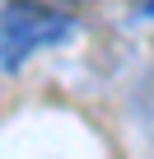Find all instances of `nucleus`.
<instances>
[{"mask_svg": "<svg viewBox=\"0 0 154 159\" xmlns=\"http://www.w3.org/2000/svg\"><path fill=\"white\" fill-rule=\"evenodd\" d=\"M75 38V19L37 0H0V70L14 75L33 52Z\"/></svg>", "mask_w": 154, "mask_h": 159, "instance_id": "1", "label": "nucleus"}, {"mask_svg": "<svg viewBox=\"0 0 154 159\" xmlns=\"http://www.w3.org/2000/svg\"><path fill=\"white\" fill-rule=\"evenodd\" d=\"M131 117H135V131H140V140H145V154L154 159V75H145V84L135 89Z\"/></svg>", "mask_w": 154, "mask_h": 159, "instance_id": "2", "label": "nucleus"}, {"mask_svg": "<svg viewBox=\"0 0 154 159\" xmlns=\"http://www.w3.org/2000/svg\"><path fill=\"white\" fill-rule=\"evenodd\" d=\"M65 5H89V0H65Z\"/></svg>", "mask_w": 154, "mask_h": 159, "instance_id": "3", "label": "nucleus"}]
</instances>
